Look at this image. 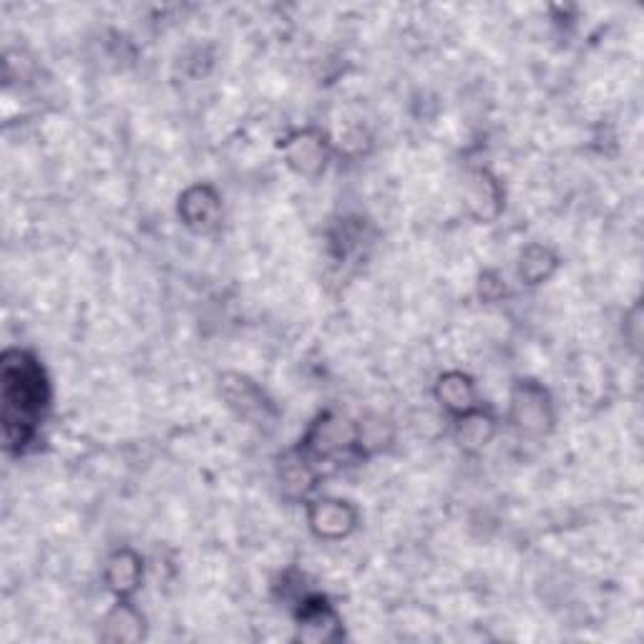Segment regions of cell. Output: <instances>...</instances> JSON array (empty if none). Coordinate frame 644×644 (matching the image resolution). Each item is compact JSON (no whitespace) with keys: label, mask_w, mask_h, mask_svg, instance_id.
<instances>
[{"label":"cell","mask_w":644,"mask_h":644,"mask_svg":"<svg viewBox=\"0 0 644 644\" xmlns=\"http://www.w3.org/2000/svg\"><path fill=\"white\" fill-rule=\"evenodd\" d=\"M216 197L212 191L202 187V190H191L184 194V202H181V215L187 219V225L191 227H209L216 219Z\"/></svg>","instance_id":"3"},{"label":"cell","mask_w":644,"mask_h":644,"mask_svg":"<svg viewBox=\"0 0 644 644\" xmlns=\"http://www.w3.org/2000/svg\"><path fill=\"white\" fill-rule=\"evenodd\" d=\"M438 395L454 410H471L473 405V388L463 375H446L438 385Z\"/></svg>","instance_id":"6"},{"label":"cell","mask_w":644,"mask_h":644,"mask_svg":"<svg viewBox=\"0 0 644 644\" xmlns=\"http://www.w3.org/2000/svg\"><path fill=\"white\" fill-rule=\"evenodd\" d=\"M310 521H313L317 534H322V536H342V534L353 529L355 514L353 508L345 506L342 501H320V504L313 506Z\"/></svg>","instance_id":"2"},{"label":"cell","mask_w":644,"mask_h":644,"mask_svg":"<svg viewBox=\"0 0 644 644\" xmlns=\"http://www.w3.org/2000/svg\"><path fill=\"white\" fill-rule=\"evenodd\" d=\"M109 637L111 640H121V642H127V640H134L131 637V631H127L128 627H134V630L141 631V619L128 609V606H119L111 612V617H109Z\"/></svg>","instance_id":"10"},{"label":"cell","mask_w":644,"mask_h":644,"mask_svg":"<svg viewBox=\"0 0 644 644\" xmlns=\"http://www.w3.org/2000/svg\"><path fill=\"white\" fill-rule=\"evenodd\" d=\"M554 267V257L542 250V247H531L529 252L524 254V262H521V275L531 282H539L542 278L549 275V269Z\"/></svg>","instance_id":"9"},{"label":"cell","mask_w":644,"mask_h":644,"mask_svg":"<svg viewBox=\"0 0 644 644\" xmlns=\"http://www.w3.org/2000/svg\"><path fill=\"white\" fill-rule=\"evenodd\" d=\"M524 393V401L516 398V413L521 426L526 428H542L543 426V413H546V401H543V393L536 388H526Z\"/></svg>","instance_id":"7"},{"label":"cell","mask_w":644,"mask_h":644,"mask_svg":"<svg viewBox=\"0 0 644 644\" xmlns=\"http://www.w3.org/2000/svg\"><path fill=\"white\" fill-rule=\"evenodd\" d=\"M290 162L300 166L303 172L315 169V166H320V162H322V144H320L315 137H310V134L297 137L290 149Z\"/></svg>","instance_id":"8"},{"label":"cell","mask_w":644,"mask_h":644,"mask_svg":"<svg viewBox=\"0 0 644 644\" xmlns=\"http://www.w3.org/2000/svg\"><path fill=\"white\" fill-rule=\"evenodd\" d=\"M139 581V559L134 554H116L109 564V584L119 594H128L137 589Z\"/></svg>","instance_id":"5"},{"label":"cell","mask_w":644,"mask_h":644,"mask_svg":"<svg viewBox=\"0 0 644 644\" xmlns=\"http://www.w3.org/2000/svg\"><path fill=\"white\" fill-rule=\"evenodd\" d=\"M491 420L483 416H468L466 423L461 426V438L463 443L468 446H481V443L489 441V436H491Z\"/></svg>","instance_id":"11"},{"label":"cell","mask_w":644,"mask_h":644,"mask_svg":"<svg viewBox=\"0 0 644 644\" xmlns=\"http://www.w3.org/2000/svg\"><path fill=\"white\" fill-rule=\"evenodd\" d=\"M338 619L330 612L325 604L307 606L303 612V624H300V637L310 640V642H320V640H330L335 634Z\"/></svg>","instance_id":"4"},{"label":"cell","mask_w":644,"mask_h":644,"mask_svg":"<svg viewBox=\"0 0 644 644\" xmlns=\"http://www.w3.org/2000/svg\"><path fill=\"white\" fill-rule=\"evenodd\" d=\"M46 403L43 370L31 355L13 350L3 357V423L5 441L23 446L33 430L36 416Z\"/></svg>","instance_id":"1"}]
</instances>
